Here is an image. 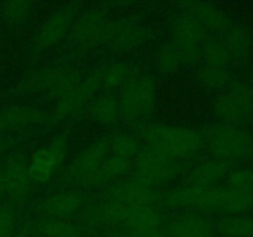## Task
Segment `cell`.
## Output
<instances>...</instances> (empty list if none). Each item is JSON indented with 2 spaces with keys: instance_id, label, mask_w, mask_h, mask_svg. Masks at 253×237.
Returning <instances> with one entry per match:
<instances>
[{
  "instance_id": "6da1fadb",
  "label": "cell",
  "mask_w": 253,
  "mask_h": 237,
  "mask_svg": "<svg viewBox=\"0 0 253 237\" xmlns=\"http://www.w3.org/2000/svg\"><path fill=\"white\" fill-rule=\"evenodd\" d=\"M163 205L169 209L185 211H237L249 202V197L227 188H195L182 184L163 197Z\"/></svg>"
},
{
  "instance_id": "7a4b0ae2",
  "label": "cell",
  "mask_w": 253,
  "mask_h": 237,
  "mask_svg": "<svg viewBox=\"0 0 253 237\" xmlns=\"http://www.w3.org/2000/svg\"><path fill=\"white\" fill-rule=\"evenodd\" d=\"M138 136L147 147L155 148L175 160L189 158L200 152L203 136L193 128L156 122L138 128Z\"/></svg>"
},
{
  "instance_id": "3957f363",
  "label": "cell",
  "mask_w": 253,
  "mask_h": 237,
  "mask_svg": "<svg viewBox=\"0 0 253 237\" xmlns=\"http://www.w3.org/2000/svg\"><path fill=\"white\" fill-rule=\"evenodd\" d=\"M120 115L127 122H140L150 118L157 104V85L148 74L132 76L121 89Z\"/></svg>"
},
{
  "instance_id": "277c9868",
  "label": "cell",
  "mask_w": 253,
  "mask_h": 237,
  "mask_svg": "<svg viewBox=\"0 0 253 237\" xmlns=\"http://www.w3.org/2000/svg\"><path fill=\"white\" fill-rule=\"evenodd\" d=\"M68 135L62 132L35 151L27 162L30 179L34 184H46L56 175L59 168L63 165L68 152Z\"/></svg>"
},
{
  "instance_id": "5b68a950",
  "label": "cell",
  "mask_w": 253,
  "mask_h": 237,
  "mask_svg": "<svg viewBox=\"0 0 253 237\" xmlns=\"http://www.w3.org/2000/svg\"><path fill=\"white\" fill-rule=\"evenodd\" d=\"M135 179L148 187L166 184L178 174L180 163L151 147L141 148L133 162Z\"/></svg>"
},
{
  "instance_id": "8992f818",
  "label": "cell",
  "mask_w": 253,
  "mask_h": 237,
  "mask_svg": "<svg viewBox=\"0 0 253 237\" xmlns=\"http://www.w3.org/2000/svg\"><path fill=\"white\" fill-rule=\"evenodd\" d=\"M172 36L183 63L194 64L202 56L207 31L188 10H180L172 20Z\"/></svg>"
},
{
  "instance_id": "52a82bcc",
  "label": "cell",
  "mask_w": 253,
  "mask_h": 237,
  "mask_svg": "<svg viewBox=\"0 0 253 237\" xmlns=\"http://www.w3.org/2000/svg\"><path fill=\"white\" fill-rule=\"evenodd\" d=\"M108 156V136L98 138L72 158L63 174V180L67 184L85 187Z\"/></svg>"
},
{
  "instance_id": "ba28073f",
  "label": "cell",
  "mask_w": 253,
  "mask_h": 237,
  "mask_svg": "<svg viewBox=\"0 0 253 237\" xmlns=\"http://www.w3.org/2000/svg\"><path fill=\"white\" fill-rule=\"evenodd\" d=\"M81 80V73L76 67L71 64H54L39 72L35 77H30L25 81L24 90L41 89L49 96L59 100L76 88Z\"/></svg>"
},
{
  "instance_id": "9c48e42d",
  "label": "cell",
  "mask_w": 253,
  "mask_h": 237,
  "mask_svg": "<svg viewBox=\"0 0 253 237\" xmlns=\"http://www.w3.org/2000/svg\"><path fill=\"white\" fill-rule=\"evenodd\" d=\"M106 15L100 10H89L74 20L69 31V42L76 51L88 52L105 41Z\"/></svg>"
},
{
  "instance_id": "30bf717a",
  "label": "cell",
  "mask_w": 253,
  "mask_h": 237,
  "mask_svg": "<svg viewBox=\"0 0 253 237\" xmlns=\"http://www.w3.org/2000/svg\"><path fill=\"white\" fill-rule=\"evenodd\" d=\"M208 150L219 159L236 158L246 153L249 140L242 131L226 125L210 126L203 136Z\"/></svg>"
},
{
  "instance_id": "8fae6325",
  "label": "cell",
  "mask_w": 253,
  "mask_h": 237,
  "mask_svg": "<svg viewBox=\"0 0 253 237\" xmlns=\"http://www.w3.org/2000/svg\"><path fill=\"white\" fill-rule=\"evenodd\" d=\"M76 20V7L66 5L52 12L35 34L34 47L36 51H48L58 44L71 31Z\"/></svg>"
},
{
  "instance_id": "7c38bea8",
  "label": "cell",
  "mask_w": 253,
  "mask_h": 237,
  "mask_svg": "<svg viewBox=\"0 0 253 237\" xmlns=\"http://www.w3.org/2000/svg\"><path fill=\"white\" fill-rule=\"evenodd\" d=\"M101 86L100 69L82 79L76 88L59 99L56 104L54 118L58 120L72 118L78 115L91 101L94 94Z\"/></svg>"
},
{
  "instance_id": "4fadbf2b",
  "label": "cell",
  "mask_w": 253,
  "mask_h": 237,
  "mask_svg": "<svg viewBox=\"0 0 253 237\" xmlns=\"http://www.w3.org/2000/svg\"><path fill=\"white\" fill-rule=\"evenodd\" d=\"M85 205V198L79 190L63 189L41 198L36 204V211L42 217L71 219L79 214Z\"/></svg>"
},
{
  "instance_id": "5bb4252c",
  "label": "cell",
  "mask_w": 253,
  "mask_h": 237,
  "mask_svg": "<svg viewBox=\"0 0 253 237\" xmlns=\"http://www.w3.org/2000/svg\"><path fill=\"white\" fill-rule=\"evenodd\" d=\"M147 37V29L137 20L120 17L108 22L105 42L114 51H130Z\"/></svg>"
},
{
  "instance_id": "9a60e30c",
  "label": "cell",
  "mask_w": 253,
  "mask_h": 237,
  "mask_svg": "<svg viewBox=\"0 0 253 237\" xmlns=\"http://www.w3.org/2000/svg\"><path fill=\"white\" fill-rule=\"evenodd\" d=\"M104 198L126 205H160L163 199L157 188L148 187L135 178L113 184Z\"/></svg>"
},
{
  "instance_id": "2e32d148",
  "label": "cell",
  "mask_w": 253,
  "mask_h": 237,
  "mask_svg": "<svg viewBox=\"0 0 253 237\" xmlns=\"http://www.w3.org/2000/svg\"><path fill=\"white\" fill-rule=\"evenodd\" d=\"M5 167V198L14 207L24 205L29 197L31 179H30L27 162L21 157H12L4 160Z\"/></svg>"
},
{
  "instance_id": "e0dca14e",
  "label": "cell",
  "mask_w": 253,
  "mask_h": 237,
  "mask_svg": "<svg viewBox=\"0 0 253 237\" xmlns=\"http://www.w3.org/2000/svg\"><path fill=\"white\" fill-rule=\"evenodd\" d=\"M165 229L169 237H211L214 231L212 222L197 211H185L172 217Z\"/></svg>"
},
{
  "instance_id": "ac0fdd59",
  "label": "cell",
  "mask_w": 253,
  "mask_h": 237,
  "mask_svg": "<svg viewBox=\"0 0 253 237\" xmlns=\"http://www.w3.org/2000/svg\"><path fill=\"white\" fill-rule=\"evenodd\" d=\"M29 236L30 232H36L41 237H84L81 226L69 219L59 217H40L34 225L25 226L21 230Z\"/></svg>"
},
{
  "instance_id": "d6986e66",
  "label": "cell",
  "mask_w": 253,
  "mask_h": 237,
  "mask_svg": "<svg viewBox=\"0 0 253 237\" xmlns=\"http://www.w3.org/2000/svg\"><path fill=\"white\" fill-rule=\"evenodd\" d=\"M226 169L227 163L219 158L204 160L187 173L183 184L195 188L215 187L220 178L226 173Z\"/></svg>"
},
{
  "instance_id": "ffe728a7",
  "label": "cell",
  "mask_w": 253,
  "mask_h": 237,
  "mask_svg": "<svg viewBox=\"0 0 253 237\" xmlns=\"http://www.w3.org/2000/svg\"><path fill=\"white\" fill-rule=\"evenodd\" d=\"M247 94L241 86H234L226 93H222L214 101L212 110L219 118L231 121L239 118L247 106Z\"/></svg>"
},
{
  "instance_id": "44dd1931",
  "label": "cell",
  "mask_w": 253,
  "mask_h": 237,
  "mask_svg": "<svg viewBox=\"0 0 253 237\" xmlns=\"http://www.w3.org/2000/svg\"><path fill=\"white\" fill-rule=\"evenodd\" d=\"M7 131H21L32 126L48 123L49 118L41 110L25 105H15L4 110Z\"/></svg>"
},
{
  "instance_id": "7402d4cb",
  "label": "cell",
  "mask_w": 253,
  "mask_h": 237,
  "mask_svg": "<svg viewBox=\"0 0 253 237\" xmlns=\"http://www.w3.org/2000/svg\"><path fill=\"white\" fill-rule=\"evenodd\" d=\"M133 162L132 159H126V158L116 157V156L109 155L106 159L104 160L103 164L100 165L95 174L91 177L88 184L85 185L86 188H98L103 187V185L109 184V183L114 182L118 178L124 177L127 173H130L133 169Z\"/></svg>"
},
{
  "instance_id": "603a6c76",
  "label": "cell",
  "mask_w": 253,
  "mask_h": 237,
  "mask_svg": "<svg viewBox=\"0 0 253 237\" xmlns=\"http://www.w3.org/2000/svg\"><path fill=\"white\" fill-rule=\"evenodd\" d=\"M88 113L94 122L104 126L113 125L121 118L119 99L111 93L101 94L90 101Z\"/></svg>"
},
{
  "instance_id": "cb8c5ba5",
  "label": "cell",
  "mask_w": 253,
  "mask_h": 237,
  "mask_svg": "<svg viewBox=\"0 0 253 237\" xmlns=\"http://www.w3.org/2000/svg\"><path fill=\"white\" fill-rule=\"evenodd\" d=\"M185 10L195 17L198 22L204 27L205 31H221L227 25L224 12L217 10L214 5L204 1L187 2Z\"/></svg>"
},
{
  "instance_id": "d4e9b609",
  "label": "cell",
  "mask_w": 253,
  "mask_h": 237,
  "mask_svg": "<svg viewBox=\"0 0 253 237\" xmlns=\"http://www.w3.org/2000/svg\"><path fill=\"white\" fill-rule=\"evenodd\" d=\"M109 155L135 160L141 147L140 140L127 132H115L108 136Z\"/></svg>"
},
{
  "instance_id": "484cf974",
  "label": "cell",
  "mask_w": 253,
  "mask_h": 237,
  "mask_svg": "<svg viewBox=\"0 0 253 237\" xmlns=\"http://www.w3.org/2000/svg\"><path fill=\"white\" fill-rule=\"evenodd\" d=\"M101 86H105L109 90L116 88H123L126 81L133 76L131 67L125 62H113L100 69Z\"/></svg>"
},
{
  "instance_id": "4316f807",
  "label": "cell",
  "mask_w": 253,
  "mask_h": 237,
  "mask_svg": "<svg viewBox=\"0 0 253 237\" xmlns=\"http://www.w3.org/2000/svg\"><path fill=\"white\" fill-rule=\"evenodd\" d=\"M202 56L204 58L205 66L222 68L229 61L230 52L225 46L224 41L217 39H207L203 44Z\"/></svg>"
},
{
  "instance_id": "83f0119b",
  "label": "cell",
  "mask_w": 253,
  "mask_h": 237,
  "mask_svg": "<svg viewBox=\"0 0 253 237\" xmlns=\"http://www.w3.org/2000/svg\"><path fill=\"white\" fill-rule=\"evenodd\" d=\"M198 84L208 91H217L224 88L229 81V74L222 68L203 66L195 74Z\"/></svg>"
},
{
  "instance_id": "f1b7e54d",
  "label": "cell",
  "mask_w": 253,
  "mask_h": 237,
  "mask_svg": "<svg viewBox=\"0 0 253 237\" xmlns=\"http://www.w3.org/2000/svg\"><path fill=\"white\" fill-rule=\"evenodd\" d=\"M34 12V4L27 1L5 2L1 7L2 19L10 25H21L29 21Z\"/></svg>"
},
{
  "instance_id": "f546056e",
  "label": "cell",
  "mask_w": 253,
  "mask_h": 237,
  "mask_svg": "<svg viewBox=\"0 0 253 237\" xmlns=\"http://www.w3.org/2000/svg\"><path fill=\"white\" fill-rule=\"evenodd\" d=\"M158 69L163 74H173L179 71L183 59L179 51L173 43H166L160 48L157 54Z\"/></svg>"
},
{
  "instance_id": "4dcf8cb0",
  "label": "cell",
  "mask_w": 253,
  "mask_h": 237,
  "mask_svg": "<svg viewBox=\"0 0 253 237\" xmlns=\"http://www.w3.org/2000/svg\"><path fill=\"white\" fill-rule=\"evenodd\" d=\"M16 210L10 204H0V237H15Z\"/></svg>"
},
{
  "instance_id": "1f68e13d",
  "label": "cell",
  "mask_w": 253,
  "mask_h": 237,
  "mask_svg": "<svg viewBox=\"0 0 253 237\" xmlns=\"http://www.w3.org/2000/svg\"><path fill=\"white\" fill-rule=\"evenodd\" d=\"M121 237H169L167 231H166L165 226L157 227V229L146 230V231H138V232H121Z\"/></svg>"
},
{
  "instance_id": "d6a6232c",
  "label": "cell",
  "mask_w": 253,
  "mask_h": 237,
  "mask_svg": "<svg viewBox=\"0 0 253 237\" xmlns=\"http://www.w3.org/2000/svg\"><path fill=\"white\" fill-rule=\"evenodd\" d=\"M6 187H5V167L4 162H0V198H5Z\"/></svg>"
},
{
  "instance_id": "836d02e7",
  "label": "cell",
  "mask_w": 253,
  "mask_h": 237,
  "mask_svg": "<svg viewBox=\"0 0 253 237\" xmlns=\"http://www.w3.org/2000/svg\"><path fill=\"white\" fill-rule=\"evenodd\" d=\"M7 132L6 125H5V116H4V110H0V137L2 136V133Z\"/></svg>"
},
{
  "instance_id": "e575fe53",
  "label": "cell",
  "mask_w": 253,
  "mask_h": 237,
  "mask_svg": "<svg viewBox=\"0 0 253 237\" xmlns=\"http://www.w3.org/2000/svg\"><path fill=\"white\" fill-rule=\"evenodd\" d=\"M7 146H9V141L1 136V137H0V153H1L2 151L7 147Z\"/></svg>"
},
{
  "instance_id": "d590c367",
  "label": "cell",
  "mask_w": 253,
  "mask_h": 237,
  "mask_svg": "<svg viewBox=\"0 0 253 237\" xmlns=\"http://www.w3.org/2000/svg\"><path fill=\"white\" fill-rule=\"evenodd\" d=\"M15 237H29V236H27L26 234H24V232H22V231H20L19 234L15 235Z\"/></svg>"
},
{
  "instance_id": "8d00e7d4",
  "label": "cell",
  "mask_w": 253,
  "mask_h": 237,
  "mask_svg": "<svg viewBox=\"0 0 253 237\" xmlns=\"http://www.w3.org/2000/svg\"><path fill=\"white\" fill-rule=\"evenodd\" d=\"M103 237H121V236L118 234V235H114V236H103Z\"/></svg>"
}]
</instances>
